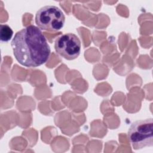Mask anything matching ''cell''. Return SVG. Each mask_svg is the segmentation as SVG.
Masks as SVG:
<instances>
[{
    "instance_id": "cell-1",
    "label": "cell",
    "mask_w": 153,
    "mask_h": 153,
    "mask_svg": "<svg viewBox=\"0 0 153 153\" xmlns=\"http://www.w3.org/2000/svg\"><path fill=\"white\" fill-rule=\"evenodd\" d=\"M11 45L16 59L22 65L36 68L45 63L50 55V47L41 29L29 25L18 31Z\"/></svg>"
},
{
    "instance_id": "cell-2",
    "label": "cell",
    "mask_w": 153,
    "mask_h": 153,
    "mask_svg": "<svg viewBox=\"0 0 153 153\" xmlns=\"http://www.w3.org/2000/svg\"><path fill=\"white\" fill-rule=\"evenodd\" d=\"M128 137L134 149L153 146V120L148 118L133 123L128 130Z\"/></svg>"
},
{
    "instance_id": "cell-3",
    "label": "cell",
    "mask_w": 153,
    "mask_h": 153,
    "mask_svg": "<svg viewBox=\"0 0 153 153\" xmlns=\"http://www.w3.org/2000/svg\"><path fill=\"white\" fill-rule=\"evenodd\" d=\"M65 17L62 11L54 5H45L39 9L35 15V23L43 30L57 32L64 26Z\"/></svg>"
},
{
    "instance_id": "cell-4",
    "label": "cell",
    "mask_w": 153,
    "mask_h": 153,
    "mask_svg": "<svg viewBox=\"0 0 153 153\" xmlns=\"http://www.w3.org/2000/svg\"><path fill=\"white\" fill-rule=\"evenodd\" d=\"M54 48L56 53L68 60L75 59L81 51V41L74 33L63 34L55 40Z\"/></svg>"
},
{
    "instance_id": "cell-5",
    "label": "cell",
    "mask_w": 153,
    "mask_h": 153,
    "mask_svg": "<svg viewBox=\"0 0 153 153\" xmlns=\"http://www.w3.org/2000/svg\"><path fill=\"white\" fill-rule=\"evenodd\" d=\"M13 35V31L7 25L0 26V39L2 42H8L11 39Z\"/></svg>"
}]
</instances>
